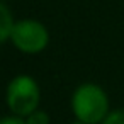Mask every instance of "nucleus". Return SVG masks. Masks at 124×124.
I'll return each instance as SVG.
<instances>
[{"label": "nucleus", "instance_id": "obj_8", "mask_svg": "<svg viewBox=\"0 0 124 124\" xmlns=\"http://www.w3.org/2000/svg\"><path fill=\"white\" fill-rule=\"evenodd\" d=\"M73 124H85V122H82V121H78V119H77V122H73Z\"/></svg>", "mask_w": 124, "mask_h": 124}, {"label": "nucleus", "instance_id": "obj_1", "mask_svg": "<svg viewBox=\"0 0 124 124\" xmlns=\"http://www.w3.org/2000/svg\"><path fill=\"white\" fill-rule=\"evenodd\" d=\"M71 109L78 121L85 124H99L109 114L107 93L95 83H83L73 93Z\"/></svg>", "mask_w": 124, "mask_h": 124}, {"label": "nucleus", "instance_id": "obj_4", "mask_svg": "<svg viewBox=\"0 0 124 124\" xmlns=\"http://www.w3.org/2000/svg\"><path fill=\"white\" fill-rule=\"evenodd\" d=\"M14 19H12V12L9 10V7L5 4L0 2V44H4L14 29Z\"/></svg>", "mask_w": 124, "mask_h": 124}, {"label": "nucleus", "instance_id": "obj_3", "mask_svg": "<svg viewBox=\"0 0 124 124\" xmlns=\"http://www.w3.org/2000/svg\"><path fill=\"white\" fill-rule=\"evenodd\" d=\"M10 39L19 51L27 54H36L48 46L49 34H48V29L41 22L26 19L14 24Z\"/></svg>", "mask_w": 124, "mask_h": 124}, {"label": "nucleus", "instance_id": "obj_5", "mask_svg": "<svg viewBox=\"0 0 124 124\" xmlns=\"http://www.w3.org/2000/svg\"><path fill=\"white\" fill-rule=\"evenodd\" d=\"M27 124H49V116L43 110H34L26 119Z\"/></svg>", "mask_w": 124, "mask_h": 124}, {"label": "nucleus", "instance_id": "obj_2", "mask_svg": "<svg viewBox=\"0 0 124 124\" xmlns=\"http://www.w3.org/2000/svg\"><path fill=\"white\" fill-rule=\"evenodd\" d=\"M39 97H41V92L36 80L27 75L16 77L9 83L7 95H5L9 109L21 117H27L31 112L38 110Z\"/></svg>", "mask_w": 124, "mask_h": 124}, {"label": "nucleus", "instance_id": "obj_7", "mask_svg": "<svg viewBox=\"0 0 124 124\" xmlns=\"http://www.w3.org/2000/svg\"><path fill=\"white\" fill-rule=\"evenodd\" d=\"M0 124H27L21 116H14V117H4L0 119Z\"/></svg>", "mask_w": 124, "mask_h": 124}, {"label": "nucleus", "instance_id": "obj_6", "mask_svg": "<svg viewBox=\"0 0 124 124\" xmlns=\"http://www.w3.org/2000/svg\"><path fill=\"white\" fill-rule=\"evenodd\" d=\"M100 124H124V109L109 112Z\"/></svg>", "mask_w": 124, "mask_h": 124}]
</instances>
